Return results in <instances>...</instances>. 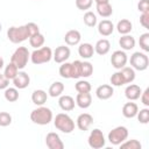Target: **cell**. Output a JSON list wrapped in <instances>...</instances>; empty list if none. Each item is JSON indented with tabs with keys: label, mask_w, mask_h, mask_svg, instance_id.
Instances as JSON below:
<instances>
[{
	"label": "cell",
	"mask_w": 149,
	"mask_h": 149,
	"mask_svg": "<svg viewBox=\"0 0 149 149\" xmlns=\"http://www.w3.org/2000/svg\"><path fill=\"white\" fill-rule=\"evenodd\" d=\"M30 120L36 125H49L52 121V111L48 107L38 106L37 108L33 109L30 113Z\"/></svg>",
	"instance_id": "obj_1"
},
{
	"label": "cell",
	"mask_w": 149,
	"mask_h": 149,
	"mask_svg": "<svg viewBox=\"0 0 149 149\" xmlns=\"http://www.w3.org/2000/svg\"><path fill=\"white\" fill-rule=\"evenodd\" d=\"M55 127L62 133L70 134L74 130V121L66 113H58L54 119Z\"/></svg>",
	"instance_id": "obj_2"
},
{
	"label": "cell",
	"mask_w": 149,
	"mask_h": 149,
	"mask_svg": "<svg viewBox=\"0 0 149 149\" xmlns=\"http://www.w3.org/2000/svg\"><path fill=\"white\" fill-rule=\"evenodd\" d=\"M29 58H30V52L28 51V49L26 47H19L12 55L10 62L15 64L19 70H22L27 66Z\"/></svg>",
	"instance_id": "obj_3"
},
{
	"label": "cell",
	"mask_w": 149,
	"mask_h": 149,
	"mask_svg": "<svg viewBox=\"0 0 149 149\" xmlns=\"http://www.w3.org/2000/svg\"><path fill=\"white\" fill-rule=\"evenodd\" d=\"M51 58H52V50L49 47H42V48L35 49L30 54V61L35 65L48 63L50 62Z\"/></svg>",
	"instance_id": "obj_4"
},
{
	"label": "cell",
	"mask_w": 149,
	"mask_h": 149,
	"mask_svg": "<svg viewBox=\"0 0 149 149\" xmlns=\"http://www.w3.org/2000/svg\"><path fill=\"white\" fill-rule=\"evenodd\" d=\"M7 37L12 43H21L23 41H26L29 35L27 31L26 26H20V27H10L7 30Z\"/></svg>",
	"instance_id": "obj_5"
},
{
	"label": "cell",
	"mask_w": 149,
	"mask_h": 149,
	"mask_svg": "<svg viewBox=\"0 0 149 149\" xmlns=\"http://www.w3.org/2000/svg\"><path fill=\"white\" fill-rule=\"evenodd\" d=\"M130 65L134 70L137 71H144L149 66V58L144 52L136 51L130 56Z\"/></svg>",
	"instance_id": "obj_6"
},
{
	"label": "cell",
	"mask_w": 149,
	"mask_h": 149,
	"mask_svg": "<svg viewBox=\"0 0 149 149\" xmlns=\"http://www.w3.org/2000/svg\"><path fill=\"white\" fill-rule=\"evenodd\" d=\"M128 137V129L125 126H119L113 128L108 133V141L113 146H120Z\"/></svg>",
	"instance_id": "obj_7"
},
{
	"label": "cell",
	"mask_w": 149,
	"mask_h": 149,
	"mask_svg": "<svg viewBox=\"0 0 149 149\" xmlns=\"http://www.w3.org/2000/svg\"><path fill=\"white\" fill-rule=\"evenodd\" d=\"M88 146L93 149H100L102 147H105V143H106V140H105V136L102 134V132L98 128L93 129L90 135H88Z\"/></svg>",
	"instance_id": "obj_8"
},
{
	"label": "cell",
	"mask_w": 149,
	"mask_h": 149,
	"mask_svg": "<svg viewBox=\"0 0 149 149\" xmlns=\"http://www.w3.org/2000/svg\"><path fill=\"white\" fill-rule=\"evenodd\" d=\"M127 61H128V57L126 52L122 50H115L111 56V64L114 69H118V70L126 66Z\"/></svg>",
	"instance_id": "obj_9"
},
{
	"label": "cell",
	"mask_w": 149,
	"mask_h": 149,
	"mask_svg": "<svg viewBox=\"0 0 149 149\" xmlns=\"http://www.w3.org/2000/svg\"><path fill=\"white\" fill-rule=\"evenodd\" d=\"M70 48L69 47H65V45H59L55 49V51L52 52V57H54V61L58 64H62L64 62H66L70 57Z\"/></svg>",
	"instance_id": "obj_10"
},
{
	"label": "cell",
	"mask_w": 149,
	"mask_h": 149,
	"mask_svg": "<svg viewBox=\"0 0 149 149\" xmlns=\"http://www.w3.org/2000/svg\"><path fill=\"white\" fill-rule=\"evenodd\" d=\"M45 144H47V147L49 149H63L64 148V143L61 140L59 135L54 133V132H50V133L47 134Z\"/></svg>",
	"instance_id": "obj_11"
},
{
	"label": "cell",
	"mask_w": 149,
	"mask_h": 149,
	"mask_svg": "<svg viewBox=\"0 0 149 149\" xmlns=\"http://www.w3.org/2000/svg\"><path fill=\"white\" fill-rule=\"evenodd\" d=\"M30 83V77L27 72L24 71H19L16 77L13 79V84H14V87L19 88V90H23L26 88Z\"/></svg>",
	"instance_id": "obj_12"
},
{
	"label": "cell",
	"mask_w": 149,
	"mask_h": 149,
	"mask_svg": "<svg viewBox=\"0 0 149 149\" xmlns=\"http://www.w3.org/2000/svg\"><path fill=\"white\" fill-rule=\"evenodd\" d=\"M114 93V90H113V86L112 85H108V84H104V85H100L98 86V88L95 90V95L98 97V99L100 100H107L109 99Z\"/></svg>",
	"instance_id": "obj_13"
},
{
	"label": "cell",
	"mask_w": 149,
	"mask_h": 149,
	"mask_svg": "<svg viewBox=\"0 0 149 149\" xmlns=\"http://www.w3.org/2000/svg\"><path fill=\"white\" fill-rule=\"evenodd\" d=\"M92 122H93V116L88 113H83L77 118V127L83 132L87 130L92 125Z\"/></svg>",
	"instance_id": "obj_14"
},
{
	"label": "cell",
	"mask_w": 149,
	"mask_h": 149,
	"mask_svg": "<svg viewBox=\"0 0 149 149\" xmlns=\"http://www.w3.org/2000/svg\"><path fill=\"white\" fill-rule=\"evenodd\" d=\"M141 93H142V90H141V87H140L139 85H136V84H130V85H128V86L126 87V90H125V95H126V98H127L128 100H130V101L137 100V99L140 98Z\"/></svg>",
	"instance_id": "obj_15"
},
{
	"label": "cell",
	"mask_w": 149,
	"mask_h": 149,
	"mask_svg": "<svg viewBox=\"0 0 149 149\" xmlns=\"http://www.w3.org/2000/svg\"><path fill=\"white\" fill-rule=\"evenodd\" d=\"M76 104L80 108H88L92 104V95L90 92H79L76 97Z\"/></svg>",
	"instance_id": "obj_16"
},
{
	"label": "cell",
	"mask_w": 149,
	"mask_h": 149,
	"mask_svg": "<svg viewBox=\"0 0 149 149\" xmlns=\"http://www.w3.org/2000/svg\"><path fill=\"white\" fill-rule=\"evenodd\" d=\"M58 105L59 107L65 111V112H70L74 108V99L71 97V95H59V100H58Z\"/></svg>",
	"instance_id": "obj_17"
},
{
	"label": "cell",
	"mask_w": 149,
	"mask_h": 149,
	"mask_svg": "<svg viewBox=\"0 0 149 149\" xmlns=\"http://www.w3.org/2000/svg\"><path fill=\"white\" fill-rule=\"evenodd\" d=\"M80 40H81V35H80V33H79L78 30H76V29L69 30V31L65 34V36H64V41H65V43H66L68 45H77V44L80 42Z\"/></svg>",
	"instance_id": "obj_18"
},
{
	"label": "cell",
	"mask_w": 149,
	"mask_h": 149,
	"mask_svg": "<svg viewBox=\"0 0 149 149\" xmlns=\"http://www.w3.org/2000/svg\"><path fill=\"white\" fill-rule=\"evenodd\" d=\"M137 112H139V106L135 102H132L130 100H129V102H126L122 107V114L127 119L135 118Z\"/></svg>",
	"instance_id": "obj_19"
},
{
	"label": "cell",
	"mask_w": 149,
	"mask_h": 149,
	"mask_svg": "<svg viewBox=\"0 0 149 149\" xmlns=\"http://www.w3.org/2000/svg\"><path fill=\"white\" fill-rule=\"evenodd\" d=\"M114 30V24L109 20H102L98 23V31L102 36H109Z\"/></svg>",
	"instance_id": "obj_20"
},
{
	"label": "cell",
	"mask_w": 149,
	"mask_h": 149,
	"mask_svg": "<svg viewBox=\"0 0 149 149\" xmlns=\"http://www.w3.org/2000/svg\"><path fill=\"white\" fill-rule=\"evenodd\" d=\"M78 54L81 58L84 59H88L93 56L94 54V47L91 43H81L78 47Z\"/></svg>",
	"instance_id": "obj_21"
},
{
	"label": "cell",
	"mask_w": 149,
	"mask_h": 149,
	"mask_svg": "<svg viewBox=\"0 0 149 149\" xmlns=\"http://www.w3.org/2000/svg\"><path fill=\"white\" fill-rule=\"evenodd\" d=\"M48 99V93L43 90H35L31 94V101L36 105V106H42L47 102Z\"/></svg>",
	"instance_id": "obj_22"
},
{
	"label": "cell",
	"mask_w": 149,
	"mask_h": 149,
	"mask_svg": "<svg viewBox=\"0 0 149 149\" xmlns=\"http://www.w3.org/2000/svg\"><path fill=\"white\" fill-rule=\"evenodd\" d=\"M109 49H111V43H109V41L106 40V38L99 40V41L95 43V45H94V52H97V54L100 55V56L106 55V54L109 51Z\"/></svg>",
	"instance_id": "obj_23"
},
{
	"label": "cell",
	"mask_w": 149,
	"mask_h": 149,
	"mask_svg": "<svg viewBox=\"0 0 149 149\" xmlns=\"http://www.w3.org/2000/svg\"><path fill=\"white\" fill-rule=\"evenodd\" d=\"M119 44L123 50H132L135 47V38L132 35H122L119 40Z\"/></svg>",
	"instance_id": "obj_24"
},
{
	"label": "cell",
	"mask_w": 149,
	"mask_h": 149,
	"mask_svg": "<svg viewBox=\"0 0 149 149\" xmlns=\"http://www.w3.org/2000/svg\"><path fill=\"white\" fill-rule=\"evenodd\" d=\"M97 12L102 17H109L113 14V8L109 2L105 3H97Z\"/></svg>",
	"instance_id": "obj_25"
},
{
	"label": "cell",
	"mask_w": 149,
	"mask_h": 149,
	"mask_svg": "<svg viewBox=\"0 0 149 149\" xmlns=\"http://www.w3.org/2000/svg\"><path fill=\"white\" fill-rule=\"evenodd\" d=\"M116 29H118V31H119L121 35H126V34H129V33L132 31L133 24H132V22H130L129 20L122 19V20H120V21L118 22Z\"/></svg>",
	"instance_id": "obj_26"
},
{
	"label": "cell",
	"mask_w": 149,
	"mask_h": 149,
	"mask_svg": "<svg viewBox=\"0 0 149 149\" xmlns=\"http://www.w3.org/2000/svg\"><path fill=\"white\" fill-rule=\"evenodd\" d=\"M63 91H64V84L61 83V81H55V83H52V84L50 85L48 93H49L50 97L56 98V97L62 95Z\"/></svg>",
	"instance_id": "obj_27"
},
{
	"label": "cell",
	"mask_w": 149,
	"mask_h": 149,
	"mask_svg": "<svg viewBox=\"0 0 149 149\" xmlns=\"http://www.w3.org/2000/svg\"><path fill=\"white\" fill-rule=\"evenodd\" d=\"M120 72L122 73V77L125 79V84H130L134 81L135 79V71L133 68L129 66H123L122 69H120Z\"/></svg>",
	"instance_id": "obj_28"
},
{
	"label": "cell",
	"mask_w": 149,
	"mask_h": 149,
	"mask_svg": "<svg viewBox=\"0 0 149 149\" xmlns=\"http://www.w3.org/2000/svg\"><path fill=\"white\" fill-rule=\"evenodd\" d=\"M44 41H45V38H44V36H43L41 33L35 34V35H33V36L29 37V44H30L33 48H35V49L41 48V47L44 44Z\"/></svg>",
	"instance_id": "obj_29"
},
{
	"label": "cell",
	"mask_w": 149,
	"mask_h": 149,
	"mask_svg": "<svg viewBox=\"0 0 149 149\" xmlns=\"http://www.w3.org/2000/svg\"><path fill=\"white\" fill-rule=\"evenodd\" d=\"M17 72H19V69L16 68L15 64H13V63L10 62L8 65H6L5 71H3V74H5V77H6L8 80H13V79L16 77Z\"/></svg>",
	"instance_id": "obj_30"
},
{
	"label": "cell",
	"mask_w": 149,
	"mask_h": 149,
	"mask_svg": "<svg viewBox=\"0 0 149 149\" xmlns=\"http://www.w3.org/2000/svg\"><path fill=\"white\" fill-rule=\"evenodd\" d=\"M5 99L9 102H14L19 99V91L16 87H7L5 88Z\"/></svg>",
	"instance_id": "obj_31"
},
{
	"label": "cell",
	"mask_w": 149,
	"mask_h": 149,
	"mask_svg": "<svg viewBox=\"0 0 149 149\" xmlns=\"http://www.w3.org/2000/svg\"><path fill=\"white\" fill-rule=\"evenodd\" d=\"M71 72H72V64L68 63V62L62 63V65L59 66V76L62 78L69 79V78H71Z\"/></svg>",
	"instance_id": "obj_32"
},
{
	"label": "cell",
	"mask_w": 149,
	"mask_h": 149,
	"mask_svg": "<svg viewBox=\"0 0 149 149\" xmlns=\"http://www.w3.org/2000/svg\"><path fill=\"white\" fill-rule=\"evenodd\" d=\"M83 20H84V23L87 26V27H94L95 24H97V16H95V14L93 13V12H86L85 14H84V17H83Z\"/></svg>",
	"instance_id": "obj_33"
},
{
	"label": "cell",
	"mask_w": 149,
	"mask_h": 149,
	"mask_svg": "<svg viewBox=\"0 0 149 149\" xmlns=\"http://www.w3.org/2000/svg\"><path fill=\"white\" fill-rule=\"evenodd\" d=\"M121 149H141V143L137 140H125L120 144Z\"/></svg>",
	"instance_id": "obj_34"
},
{
	"label": "cell",
	"mask_w": 149,
	"mask_h": 149,
	"mask_svg": "<svg viewBox=\"0 0 149 149\" xmlns=\"http://www.w3.org/2000/svg\"><path fill=\"white\" fill-rule=\"evenodd\" d=\"M93 73V65L90 62H81V72L80 77L87 78Z\"/></svg>",
	"instance_id": "obj_35"
},
{
	"label": "cell",
	"mask_w": 149,
	"mask_h": 149,
	"mask_svg": "<svg viewBox=\"0 0 149 149\" xmlns=\"http://www.w3.org/2000/svg\"><path fill=\"white\" fill-rule=\"evenodd\" d=\"M71 64H72L71 78H73V79H78V78H80V72H81V61H73Z\"/></svg>",
	"instance_id": "obj_36"
},
{
	"label": "cell",
	"mask_w": 149,
	"mask_h": 149,
	"mask_svg": "<svg viewBox=\"0 0 149 149\" xmlns=\"http://www.w3.org/2000/svg\"><path fill=\"white\" fill-rule=\"evenodd\" d=\"M109 80H111L112 86H122V85L125 84V79H123L122 73H121L120 71L113 73V74L111 76V79H109Z\"/></svg>",
	"instance_id": "obj_37"
},
{
	"label": "cell",
	"mask_w": 149,
	"mask_h": 149,
	"mask_svg": "<svg viewBox=\"0 0 149 149\" xmlns=\"http://www.w3.org/2000/svg\"><path fill=\"white\" fill-rule=\"evenodd\" d=\"M76 91L79 92H90L91 91V84L87 80H78L74 85Z\"/></svg>",
	"instance_id": "obj_38"
},
{
	"label": "cell",
	"mask_w": 149,
	"mask_h": 149,
	"mask_svg": "<svg viewBox=\"0 0 149 149\" xmlns=\"http://www.w3.org/2000/svg\"><path fill=\"white\" fill-rule=\"evenodd\" d=\"M137 116V120L140 123H143V125H147L149 122V109L148 108H142L137 112L136 114Z\"/></svg>",
	"instance_id": "obj_39"
},
{
	"label": "cell",
	"mask_w": 149,
	"mask_h": 149,
	"mask_svg": "<svg viewBox=\"0 0 149 149\" xmlns=\"http://www.w3.org/2000/svg\"><path fill=\"white\" fill-rule=\"evenodd\" d=\"M139 44L143 51H146V52L149 51V33H144L140 36Z\"/></svg>",
	"instance_id": "obj_40"
},
{
	"label": "cell",
	"mask_w": 149,
	"mask_h": 149,
	"mask_svg": "<svg viewBox=\"0 0 149 149\" xmlns=\"http://www.w3.org/2000/svg\"><path fill=\"white\" fill-rule=\"evenodd\" d=\"M12 123V115L7 112H0V126L7 127Z\"/></svg>",
	"instance_id": "obj_41"
},
{
	"label": "cell",
	"mask_w": 149,
	"mask_h": 149,
	"mask_svg": "<svg viewBox=\"0 0 149 149\" xmlns=\"http://www.w3.org/2000/svg\"><path fill=\"white\" fill-rule=\"evenodd\" d=\"M92 3H93V0H76V6L80 10H86L91 8Z\"/></svg>",
	"instance_id": "obj_42"
},
{
	"label": "cell",
	"mask_w": 149,
	"mask_h": 149,
	"mask_svg": "<svg viewBox=\"0 0 149 149\" xmlns=\"http://www.w3.org/2000/svg\"><path fill=\"white\" fill-rule=\"evenodd\" d=\"M24 26H26V28H27V31H28L29 37L33 36V35H35V34H38V33H40L38 26H37L36 23H34V22H28V23L24 24Z\"/></svg>",
	"instance_id": "obj_43"
},
{
	"label": "cell",
	"mask_w": 149,
	"mask_h": 149,
	"mask_svg": "<svg viewBox=\"0 0 149 149\" xmlns=\"http://www.w3.org/2000/svg\"><path fill=\"white\" fill-rule=\"evenodd\" d=\"M137 9L141 13H148L149 12V0H140L137 3Z\"/></svg>",
	"instance_id": "obj_44"
},
{
	"label": "cell",
	"mask_w": 149,
	"mask_h": 149,
	"mask_svg": "<svg viewBox=\"0 0 149 149\" xmlns=\"http://www.w3.org/2000/svg\"><path fill=\"white\" fill-rule=\"evenodd\" d=\"M140 23L143 28L149 29V12L148 13H142L140 16Z\"/></svg>",
	"instance_id": "obj_45"
},
{
	"label": "cell",
	"mask_w": 149,
	"mask_h": 149,
	"mask_svg": "<svg viewBox=\"0 0 149 149\" xmlns=\"http://www.w3.org/2000/svg\"><path fill=\"white\" fill-rule=\"evenodd\" d=\"M140 98H141L142 104H143L146 107H148V106H149V88H146V90L141 93Z\"/></svg>",
	"instance_id": "obj_46"
},
{
	"label": "cell",
	"mask_w": 149,
	"mask_h": 149,
	"mask_svg": "<svg viewBox=\"0 0 149 149\" xmlns=\"http://www.w3.org/2000/svg\"><path fill=\"white\" fill-rule=\"evenodd\" d=\"M9 85V80L5 77V74L0 73V90H3V88H7Z\"/></svg>",
	"instance_id": "obj_47"
},
{
	"label": "cell",
	"mask_w": 149,
	"mask_h": 149,
	"mask_svg": "<svg viewBox=\"0 0 149 149\" xmlns=\"http://www.w3.org/2000/svg\"><path fill=\"white\" fill-rule=\"evenodd\" d=\"M95 3H105V2H109V0H94Z\"/></svg>",
	"instance_id": "obj_48"
},
{
	"label": "cell",
	"mask_w": 149,
	"mask_h": 149,
	"mask_svg": "<svg viewBox=\"0 0 149 149\" xmlns=\"http://www.w3.org/2000/svg\"><path fill=\"white\" fill-rule=\"evenodd\" d=\"M3 64H5V62H3V58L0 56V70L3 68Z\"/></svg>",
	"instance_id": "obj_49"
},
{
	"label": "cell",
	"mask_w": 149,
	"mask_h": 149,
	"mask_svg": "<svg viewBox=\"0 0 149 149\" xmlns=\"http://www.w3.org/2000/svg\"><path fill=\"white\" fill-rule=\"evenodd\" d=\"M1 28H2V26H1V23H0V31H1Z\"/></svg>",
	"instance_id": "obj_50"
}]
</instances>
